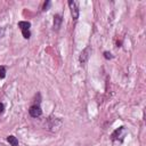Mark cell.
I'll return each instance as SVG.
<instances>
[{
  "mask_svg": "<svg viewBox=\"0 0 146 146\" xmlns=\"http://www.w3.org/2000/svg\"><path fill=\"white\" fill-rule=\"evenodd\" d=\"M22 34H23V36H24L25 39H29L30 35H31V33H30L29 30H24V31H22Z\"/></svg>",
  "mask_w": 146,
  "mask_h": 146,
  "instance_id": "cell-9",
  "label": "cell"
},
{
  "mask_svg": "<svg viewBox=\"0 0 146 146\" xmlns=\"http://www.w3.org/2000/svg\"><path fill=\"white\" fill-rule=\"evenodd\" d=\"M29 113H30V115H31V116H33V117H38V116H40V115H41L42 111H41L40 106H38V105H33V106H31V107H30Z\"/></svg>",
  "mask_w": 146,
  "mask_h": 146,
  "instance_id": "cell-3",
  "label": "cell"
},
{
  "mask_svg": "<svg viewBox=\"0 0 146 146\" xmlns=\"http://www.w3.org/2000/svg\"><path fill=\"white\" fill-rule=\"evenodd\" d=\"M68 6L71 8V14H72L73 19H78V17H79V3H78V1L70 0Z\"/></svg>",
  "mask_w": 146,
  "mask_h": 146,
  "instance_id": "cell-1",
  "label": "cell"
},
{
  "mask_svg": "<svg viewBox=\"0 0 146 146\" xmlns=\"http://www.w3.org/2000/svg\"><path fill=\"white\" fill-rule=\"evenodd\" d=\"M49 5H50V2H49V1H47V3H44V6H43V9H44V10H47Z\"/></svg>",
  "mask_w": 146,
  "mask_h": 146,
  "instance_id": "cell-11",
  "label": "cell"
},
{
  "mask_svg": "<svg viewBox=\"0 0 146 146\" xmlns=\"http://www.w3.org/2000/svg\"><path fill=\"white\" fill-rule=\"evenodd\" d=\"M104 57H105L106 59H111L113 56H112V54H111V52H108V51H105V52H104Z\"/></svg>",
  "mask_w": 146,
  "mask_h": 146,
  "instance_id": "cell-10",
  "label": "cell"
},
{
  "mask_svg": "<svg viewBox=\"0 0 146 146\" xmlns=\"http://www.w3.org/2000/svg\"><path fill=\"white\" fill-rule=\"evenodd\" d=\"M90 52H91V49H90V47H87L84 50H82V52H81V55H80V63H81V64H84V63H87V60L89 59Z\"/></svg>",
  "mask_w": 146,
  "mask_h": 146,
  "instance_id": "cell-2",
  "label": "cell"
},
{
  "mask_svg": "<svg viewBox=\"0 0 146 146\" xmlns=\"http://www.w3.org/2000/svg\"><path fill=\"white\" fill-rule=\"evenodd\" d=\"M7 140H8V143H9L11 146H17V145H18V140H17V138L14 137V136L7 137Z\"/></svg>",
  "mask_w": 146,
  "mask_h": 146,
  "instance_id": "cell-7",
  "label": "cell"
},
{
  "mask_svg": "<svg viewBox=\"0 0 146 146\" xmlns=\"http://www.w3.org/2000/svg\"><path fill=\"white\" fill-rule=\"evenodd\" d=\"M1 32H2V31H1V30H0V35H1Z\"/></svg>",
  "mask_w": 146,
  "mask_h": 146,
  "instance_id": "cell-13",
  "label": "cell"
},
{
  "mask_svg": "<svg viewBox=\"0 0 146 146\" xmlns=\"http://www.w3.org/2000/svg\"><path fill=\"white\" fill-rule=\"evenodd\" d=\"M60 23H62L60 15H55V17H54V29L55 30H58L60 27Z\"/></svg>",
  "mask_w": 146,
  "mask_h": 146,
  "instance_id": "cell-5",
  "label": "cell"
},
{
  "mask_svg": "<svg viewBox=\"0 0 146 146\" xmlns=\"http://www.w3.org/2000/svg\"><path fill=\"white\" fill-rule=\"evenodd\" d=\"M3 110H5V106H3V104H1V103H0V113H2V112H3Z\"/></svg>",
  "mask_w": 146,
  "mask_h": 146,
  "instance_id": "cell-12",
  "label": "cell"
},
{
  "mask_svg": "<svg viewBox=\"0 0 146 146\" xmlns=\"http://www.w3.org/2000/svg\"><path fill=\"white\" fill-rule=\"evenodd\" d=\"M18 26L21 27L22 31H24V30H29L30 26H31V23H30V22H26V21H22V22L18 23Z\"/></svg>",
  "mask_w": 146,
  "mask_h": 146,
  "instance_id": "cell-6",
  "label": "cell"
},
{
  "mask_svg": "<svg viewBox=\"0 0 146 146\" xmlns=\"http://www.w3.org/2000/svg\"><path fill=\"white\" fill-rule=\"evenodd\" d=\"M6 76V68L5 66H0V79H3Z\"/></svg>",
  "mask_w": 146,
  "mask_h": 146,
  "instance_id": "cell-8",
  "label": "cell"
},
{
  "mask_svg": "<svg viewBox=\"0 0 146 146\" xmlns=\"http://www.w3.org/2000/svg\"><path fill=\"white\" fill-rule=\"evenodd\" d=\"M124 130H125V129H124V127H121V128H119L117 130H115V131L113 132V135H112L113 140L119 139V138H120V140H122V139H123V137H124L125 135H121V132H123Z\"/></svg>",
  "mask_w": 146,
  "mask_h": 146,
  "instance_id": "cell-4",
  "label": "cell"
}]
</instances>
